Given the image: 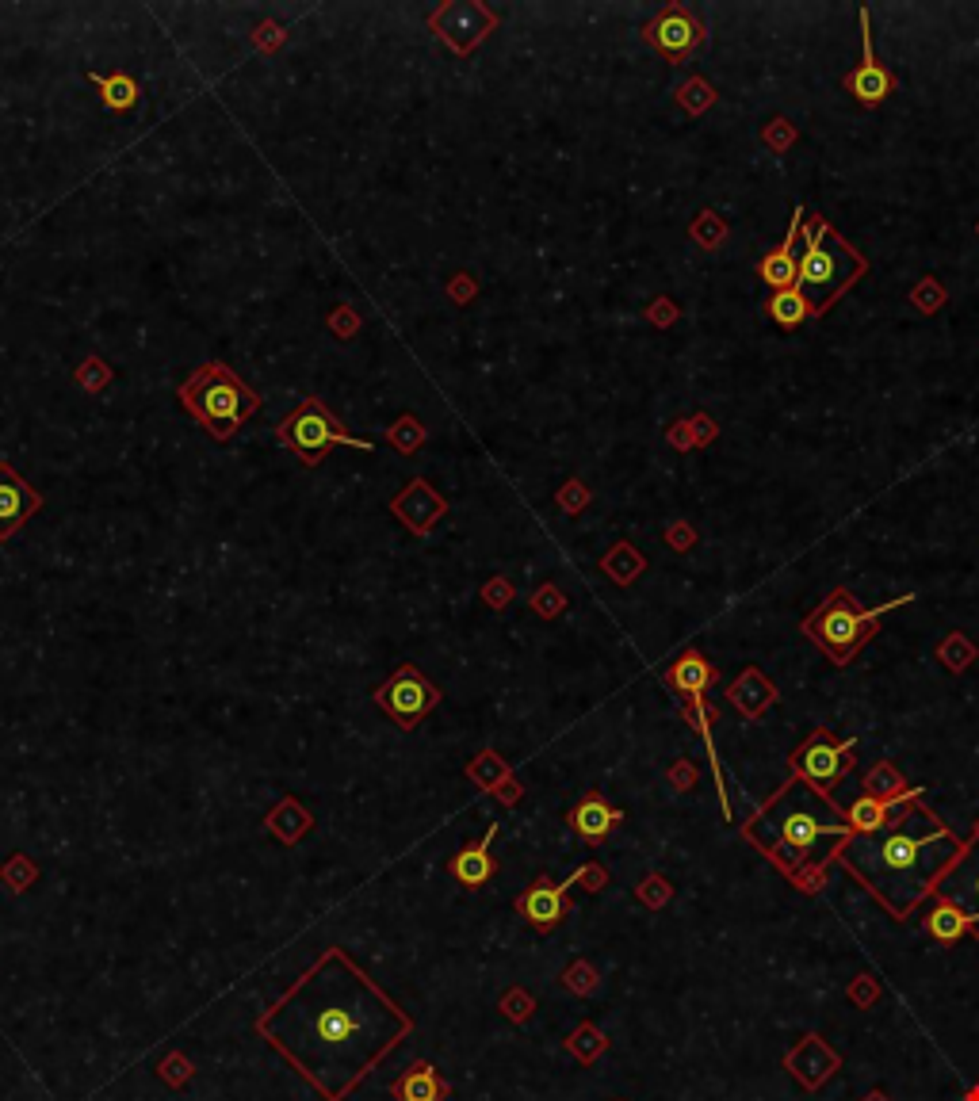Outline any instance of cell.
I'll return each mask as SVG.
<instances>
[{
	"instance_id": "6da1fadb",
	"label": "cell",
	"mask_w": 979,
	"mask_h": 1101,
	"mask_svg": "<svg viewBox=\"0 0 979 1101\" xmlns=\"http://www.w3.org/2000/svg\"><path fill=\"white\" fill-rule=\"evenodd\" d=\"M414 1029L391 994L329 949L310 972L257 1021L261 1033L326 1101H345Z\"/></svg>"
},
{
	"instance_id": "d6a6232c",
	"label": "cell",
	"mask_w": 979,
	"mask_h": 1101,
	"mask_svg": "<svg viewBox=\"0 0 979 1101\" xmlns=\"http://www.w3.org/2000/svg\"><path fill=\"white\" fill-rule=\"evenodd\" d=\"M108 379H111V367L104 364L100 356H88L85 367H77V383H81L85 390H92V394H96V390H104Z\"/></svg>"
},
{
	"instance_id": "5bb4252c",
	"label": "cell",
	"mask_w": 979,
	"mask_h": 1101,
	"mask_svg": "<svg viewBox=\"0 0 979 1101\" xmlns=\"http://www.w3.org/2000/svg\"><path fill=\"white\" fill-rule=\"evenodd\" d=\"M861 46H865V58H861V65L846 77V92L853 100H861V104H869L872 108V104H884V100L895 92V77L876 62V54H872L869 8H861Z\"/></svg>"
},
{
	"instance_id": "3957f363",
	"label": "cell",
	"mask_w": 979,
	"mask_h": 1101,
	"mask_svg": "<svg viewBox=\"0 0 979 1101\" xmlns=\"http://www.w3.org/2000/svg\"><path fill=\"white\" fill-rule=\"evenodd\" d=\"M742 834L777 868H784V876L796 887L819 891L827 864L834 861L838 845L853 834V826L834 799L819 796L811 784L792 777L742 826Z\"/></svg>"
},
{
	"instance_id": "52a82bcc",
	"label": "cell",
	"mask_w": 979,
	"mask_h": 1101,
	"mask_svg": "<svg viewBox=\"0 0 979 1101\" xmlns=\"http://www.w3.org/2000/svg\"><path fill=\"white\" fill-rule=\"evenodd\" d=\"M276 440H280L283 448H291V452L299 455L306 467L322 463L337 444H352V448H360V452H371V440H360V436L345 432V425L329 413V406L322 398H303V402L280 421Z\"/></svg>"
},
{
	"instance_id": "e0dca14e",
	"label": "cell",
	"mask_w": 979,
	"mask_h": 1101,
	"mask_svg": "<svg viewBox=\"0 0 979 1101\" xmlns=\"http://www.w3.org/2000/svg\"><path fill=\"white\" fill-rule=\"evenodd\" d=\"M620 819H624V811H620V807H612L601 792H586V796L570 807V815H566L570 830H574V834H578L586 845L605 842L612 830L620 826Z\"/></svg>"
},
{
	"instance_id": "d590c367",
	"label": "cell",
	"mask_w": 979,
	"mask_h": 1101,
	"mask_svg": "<svg viewBox=\"0 0 979 1101\" xmlns=\"http://www.w3.org/2000/svg\"><path fill=\"white\" fill-rule=\"evenodd\" d=\"M161 1079L165 1082H173V1086H184V1082L192 1079V1063L184 1056H169V1059H161Z\"/></svg>"
},
{
	"instance_id": "44dd1931",
	"label": "cell",
	"mask_w": 979,
	"mask_h": 1101,
	"mask_svg": "<svg viewBox=\"0 0 979 1101\" xmlns=\"http://www.w3.org/2000/svg\"><path fill=\"white\" fill-rule=\"evenodd\" d=\"M727 700L739 708L746 719H762L773 704H777V689H773V681H765V673L762 670H742V677L727 689Z\"/></svg>"
},
{
	"instance_id": "ba28073f",
	"label": "cell",
	"mask_w": 979,
	"mask_h": 1101,
	"mask_svg": "<svg viewBox=\"0 0 979 1101\" xmlns=\"http://www.w3.org/2000/svg\"><path fill=\"white\" fill-rule=\"evenodd\" d=\"M375 704L391 715L402 731H414L425 715L440 704V689L417 666H398V670L375 689Z\"/></svg>"
},
{
	"instance_id": "7a4b0ae2",
	"label": "cell",
	"mask_w": 979,
	"mask_h": 1101,
	"mask_svg": "<svg viewBox=\"0 0 979 1101\" xmlns=\"http://www.w3.org/2000/svg\"><path fill=\"white\" fill-rule=\"evenodd\" d=\"M968 842L937 819L922 799L911 803L895 822L876 834H849L838 845L834 861H842L849 876H857L872 895L892 910V918L907 922L926 895H934L941 876L964 857Z\"/></svg>"
},
{
	"instance_id": "30bf717a",
	"label": "cell",
	"mask_w": 979,
	"mask_h": 1101,
	"mask_svg": "<svg viewBox=\"0 0 979 1101\" xmlns=\"http://www.w3.org/2000/svg\"><path fill=\"white\" fill-rule=\"evenodd\" d=\"M494 12L479 4V0H456V4H440L429 12V27H433L436 39L452 46L456 54H471L475 46L486 43V35L494 31Z\"/></svg>"
},
{
	"instance_id": "9a60e30c",
	"label": "cell",
	"mask_w": 979,
	"mask_h": 1101,
	"mask_svg": "<svg viewBox=\"0 0 979 1101\" xmlns=\"http://www.w3.org/2000/svg\"><path fill=\"white\" fill-rule=\"evenodd\" d=\"M937 895L949 899L953 907L964 910V914L972 918V926H979V834L972 838V845L964 849V857L941 876Z\"/></svg>"
},
{
	"instance_id": "7c38bea8",
	"label": "cell",
	"mask_w": 979,
	"mask_h": 1101,
	"mask_svg": "<svg viewBox=\"0 0 979 1101\" xmlns=\"http://www.w3.org/2000/svg\"><path fill=\"white\" fill-rule=\"evenodd\" d=\"M391 513L402 520L414 536H429L436 524L444 520V513H448V501L436 494L425 478H410V482L402 486V494L391 501Z\"/></svg>"
},
{
	"instance_id": "ffe728a7",
	"label": "cell",
	"mask_w": 979,
	"mask_h": 1101,
	"mask_svg": "<svg viewBox=\"0 0 979 1101\" xmlns=\"http://www.w3.org/2000/svg\"><path fill=\"white\" fill-rule=\"evenodd\" d=\"M800 226H804V218H800V211L792 215V226H788V238H784L781 249H773V253H765V260L758 264V276H762L773 291H792L796 287V276H800V260H796V234H800Z\"/></svg>"
},
{
	"instance_id": "f35d334b",
	"label": "cell",
	"mask_w": 979,
	"mask_h": 1101,
	"mask_svg": "<svg viewBox=\"0 0 979 1101\" xmlns=\"http://www.w3.org/2000/svg\"><path fill=\"white\" fill-rule=\"evenodd\" d=\"M482 597L498 608L501 601H509V597H513V585L505 582V578H494V585H486V593H482Z\"/></svg>"
},
{
	"instance_id": "74e56055",
	"label": "cell",
	"mask_w": 979,
	"mask_h": 1101,
	"mask_svg": "<svg viewBox=\"0 0 979 1101\" xmlns=\"http://www.w3.org/2000/svg\"><path fill=\"white\" fill-rule=\"evenodd\" d=\"M532 608H536L540 616H547V620H551V616H559V608H563V597H559V593H555V589L547 585V589H540V593L532 597Z\"/></svg>"
},
{
	"instance_id": "1f68e13d",
	"label": "cell",
	"mask_w": 979,
	"mask_h": 1101,
	"mask_svg": "<svg viewBox=\"0 0 979 1101\" xmlns=\"http://www.w3.org/2000/svg\"><path fill=\"white\" fill-rule=\"evenodd\" d=\"M566 1048H570L574 1056L582 1059V1063H593V1059L605 1052V1037H601V1033H597L593 1025H582V1029H578L574 1037L566 1040Z\"/></svg>"
},
{
	"instance_id": "5b68a950",
	"label": "cell",
	"mask_w": 979,
	"mask_h": 1101,
	"mask_svg": "<svg viewBox=\"0 0 979 1101\" xmlns=\"http://www.w3.org/2000/svg\"><path fill=\"white\" fill-rule=\"evenodd\" d=\"M914 601V593H907V597H899V601H888V605H876V608H865L849 589H834L823 605L815 608L811 616L804 620V635L815 643V647L827 654L834 666H846L849 658L857 654V650L869 643L872 635H876V624H880V616L884 612H895V608H903V605H911Z\"/></svg>"
},
{
	"instance_id": "8fae6325",
	"label": "cell",
	"mask_w": 979,
	"mask_h": 1101,
	"mask_svg": "<svg viewBox=\"0 0 979 1101\" xmlns=\"http://www.w3.org/2000/svg\"><path fill=\"white\" fill-rule=\"evenodd\" d=\"M643 39L674 65H681L700 43H704V27L693 20V12L685 4H666L647 27H643Z\"/></svg>"
},
{
	"instance_id": "cb8c5ba5",
	"label": "cell",
	"mask_w": 979,
	"mask_h": 1101,
	"mask_svg": "<svg viewBox=\"0 0 979 1101\" xmlns=\"http://www.w3.org/2000/svg\"><path fill=\"white\" fill-rule=\"evenodd\" d=\"M666 681L674 685L677 696H685V692H708V685L716 681V670H712V662H708L704 654H697V650H685L674 666H670Z\"/></svg>"
},
{
	"instance_id": "277c9868",
	"label": "cell",
	"mask_w": 979,
	"mask_h": 1101,
	"mask_svg": "<svg viewBox=\"0 0 979 1101\" xmlns=\"http://www.w3.org/2000/svg\"><path fill=\"white\" fill-rule=\"evenodd\" d=\"M176 398H180V406L192 413L215 440H230V436L257 413V406H261V398L245 387L230 367L218 364V360L199 364L196 371L180 383Z\"/></svg>"
},
{
	"instance_id": "9c48e42d",
	"label": "cell",
	"mask_w": 979,
	"mask_h": 1101,
	"mask_svg": "<svg viewBox=\"0 0 979 1101\" xmlns=\"http://www.w3.org/2000/svg\"><path fill=\"white\" fill-rule=\"evenodd\" d=\"M857 746V738L849 742H834L830 731H815L800 750H792L788 765H792V777L811 784L819 796H830L842 777L849 773V750Z\"/></svg>"
},
{
	"instance_id": "2e32d148",
	"label": "cell",
	"mask_w": 979,
	"mask_h": 1101,
	"mask_svg": "<svg viewBox=\"0 0 979 1101\" xmlns=\"http://www.w3.org/2000/svg\"><path fill=\"white\" fill-rule=\"evenodd\" d=\"M566 887H570V880H566V884H555V880H547V876H536L532 887H528L521 899H517V910H521L524 922H528V926H536V929H544V933L559 926L566 914H570Z\"/></svg>"
},
{
	"instance_id": "836d02e7",
	"label": "cell",
	"mask_w": 979,
	"mask_h": 1101,
	"mask_svg": "<svg viewBox=\"0 0 979 1101\" xmlns=\"http://www.w3.org/2000/svg\"><path fill=\"white\" fill-rule=\"evenodd\" d=\"M0 876H4L8 884H12V891H23V887L31 884V880H35V864L27 861L23 853H16L12 861L4 864V872H0Z\"/></svg>"
},
{
	"instance_id": "d6986e66",
	"label": "cell",
	"mask_w": 979,
	"mask_h": 1101,
	"mask_svg": "<svg viewBox=\"0 0 979 1101\" xmlns=\"http://www.w3.org/2000/svg\"><path fill=\"white\" fill-rule=\"evenodd\" d=\"M494 834H498V822H490L479 842L463 845L456 857L448 861V872H452L463 887H482V884H490V880H494V857H490V842H494Z\"/></svg>"
},
{
	"instance_id": "4316f807",
	"label": "cell",
	"mask_w": 979,
	"mask_h": 1101,
	"mask_svg": "<svg viewBox=\"0 0 979 1101\" xmlns=\"http://www.w3.org/2000/svg\"><path fill=\"white\" fill-rule=\"evenodd\" d=\"M268 830L280 838V842H299L306 830H310V815L303 811V803L299 799H283L280 807L268 815Z\"/></svg>"
},
{
	"instance_id": "e575fe53",
	"label": "cell",
	"mask_w": 979,
	"mask_h": 1101,
	"mask_svg": "<svg viewBox=\"0 0 979 1101\" xmlns=\"http://www.w3.org/2000/svg\"><path fill=\"white\" fill-rule=\"evenodd\" d=\"M563 983L578 994H593L597 991V972H593L589 964H574L570 972H563Z\"/></svg>"
},
{
	"instance_id": "7402d4cb",
	"label": "cell",
	"mask_w": 979,
	"mask_h": 1101,
	"mask_svg": "<svg viewBox=\"0 0 979 1101\" xmlns=\"http://www.w3.org/2000/svg\"><path fill=\"white\" fill-rule=\"evenodd\" d=\"M448 1082L436 1075V1067L429 1059H417L414 1067L391 1082V1098L394 1101H444L448 1098Z\"/></svg>"
},
{
	"instance_id": "8992f818",
	"label": "cell",
	"mask_w": 979,
	"mask_h": 1101,
	"mask_svg": "<svg viewBox=\"0 0 979 1101\" xmlns=\"http://www.w3.org/2000/svg\"><path fill=\"white\" fill-rule=\"evenodd\" d=\"M800 234H804V257H800L796 291L807 299L811 314H823L849 283L865 272V260L857 257L823 218L811 226H800Z\"/></svg>"
},
{
	"instance_id": "f546056e",
	"label": "cell",
	"mask_w": 979,
	"mask_h": 1101,
	"mask_svg": "<svg viewBox=\"0 0 979 1101\" xmlns=\"http://www.w3.org/2000/svg\"><path fill=\"white\" fill-rule=\"evenodd\" d=\"M387 440H391L402 455H410L414 448L425 444V429H421V421H417L414 413H406V417H398L391 429H387Z\"/></svg>"
},
{
	"instance_id": "4dcf8cb0",
	"label": "cell",
	"mask_w": 979,
	"mask_h": 1101,
	"mask_svg": "<svg viewBox=\"0 0 979 1101\" xmlns=\"http://www.w3.org/2000/svg\"><path fill=\"white\" fill-rule=\"evenodd\" d=\"M865 792H869V796H880V799H884V796L892 799V796H903L907 788H903V777L895 773V765L880 761V765L872 769L869 777H865Z\"/></svg>"
},
{
	"instance_id": "484cf974",
	"label": "cell",
	"mask_w": 979,
	"mask_h": 1101,
	"mask_svg": "<svg viewBox=\"0 0 979 1101\" xmlns=\"http://www.w3.org/2000/svg\"><path fill=\"white\" fill-rule=\"evenodd\" d=\"M88 81L100 88V100H104V108L108 111H131L134 104H138V81L134 77H127V73H108V77H100V73H88Z\"/></svg>"
},
{
	"instance_id": "83f0119b",
	"label": "cell",
	"mask_w": 979,
	"mask_h": 1101,
	"mask_svg": "<svg viewBox=\"0 0 979 1101\" xmlns=\"http://www.w3.org/2000/svg\"><path fill=\"white\" fill-rule=\"evenodd\" d=\"M769 314H773V322L784 325V329H796V325H804L807 318H811V310H807V299L792 287V291H773V299H769Z\"/></svg>"
},
{
	"instance_id": "8d00e7d4",
	"label": "cell",
	"mask_w": 979,
	"mask_h": 1101,
	"mask_svg": "<svg viewBox=\"0 0 979 1101\" xmlns=\"http://www.w3.org/2000/svg\"><path fill=\"white\" fill-rule=\"evenodd\" d=\"M501 1014H509L513 1021H524V1017L532 1014V998L524 991H509L501 998Z\"/></svg>"
},
{
	"instance_id": "ac0fdd59",
	"label": "cell",
	"mask_w": 979,
	"mask_h": 1101,
	"mask_svg": "<svg viewBox=\"0 0 979 1101\" xmlns=\"http://www.w3.org/2000/svg\"><path fill=\"white\" fill-rule=\"evenodd\" d=\"M922 788H907L903 796L880 799V796H857V803L846 811V822L853 826V834H876L884 830L888 822H895L911 803H918Z\"/></svg>"
},
{
	"instance_id": "d4e9b609",
	"label": "cell",
	"mask_w": 979,
	"mask_h": 1101,
	"mask_svg": "<svg viewBox=\"0 0 979 1101\" xmlns=\"http://www.w3.org/2000/svg\"><path fill=\"white\" fill-rule=\"evenodd\" d=\"M922 926H926V933H930L934 941H941V945H953V941H960V937L972 929V918H968L960 907H953L949 899H941V895H937V907L922 918Z\"/></svg>"
},
{
	"instance_id": "60d3db41",
	"label": "cell",
	"mask_w": 979,
	"mask_h": 1101,
	"mask_svg": "<svg viewBox=\"0 0 979 1101\" xmlns=\"http://www.w3.org/2000/svg\"><path fill=\"white\" fill-rule=\"evenodd\" d=\"M976 834H979V822H976Z\"/></svg>"
},
{
	"instance_id": "603a6c76",
	"label": "cell",
	"mask_w": 979,
	"mask_h": 1101,
	"mask_svg": "<svg viewBox=\"0 0 979 1101\" xmlns=\"http://www.w3.org/2000/svg\"><path fill=\"white\" fill-rule=\"evenodd\" d=\"M804 1044H807V1052H811V1059H804L800 1052H792V1056H788V1071H792V1075H800L804 1086L815 1090L819 1082L830 1079V1075L838 1071V1052H830L819 1037H807Z\"/></svg>"
},
{
	"instance_id": "ab89813d",
	"label": "cell",
	"mask_w": 979,
	"mask_h": 1101,
	"mask_svg": "<svg viewBox=\"0 0 979 1101\" xmlns=\"http://www.w3.org/2000/svg\"><path fill=\"white\" fill-rule=\"evenodd\" d=\"M559 501H563L566 509H578V505L586 501V490H582L578 482H570V486H563V494H559Z\"/></svg>"
},
{
	"instance_id": "4fadbf2b",
	"label": "cell",
	"mask_w": 979,
	"mask_h": 1101,
	"mask_svg": "<svg viewBox=\"0 0 979 1101\" xmlns=\"http://www.w3.org/2000/svg\"><path fill=\"white\" fill-rule=\"evenodd\" d=\"M39 505H43V494L23 475H16L12 463L0 459V540H12Z\"/></svg>"
},
{
	"instance_id": "f1b7e54d",
	"label": "cell",
	"mask_w": 979,
	"mask_h": 1101,
	"mask_svg": "<svg viewBox=\"0 0 979 1101\" xmlns=\"http://www.w3.org/2000/svg\"><path fill=\"white\" fill-rule=\"evenodd\" d=\"M467 777L471 780H479V784H486V788H498L505 799V784L501 780H509V765H501V757L494 754V750H486V754H479L471 765H467Z\"/></svg>"
}]
</instances>
